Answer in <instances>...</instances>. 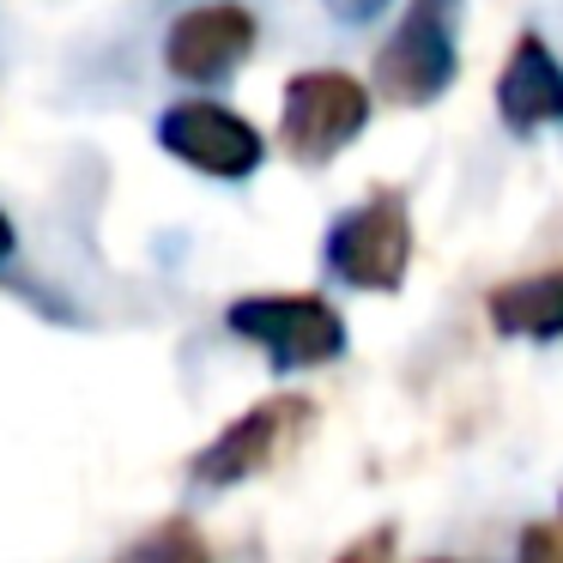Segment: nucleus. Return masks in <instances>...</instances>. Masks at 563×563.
<instances>
[{"label":"nucleus","mask_w":563,"mask_h":563,"mask_svg":"<svg viewBox=\"0 0 563 563\" xmlns=\"http://www.w3.org/2000/svg\"><path fill=\"white\" fill-rule=\"evenodd\" d=\"M466 0H412L376 55V91L400 110H430L461 74Z\"/></svg>","instance_id":"1"},{"label":"nucleus","mask_w":563,"mask_h":563,"mask_svg":"<svg viewBox=\"0 0 563 563\" xmlns=\"http://www.w3.org/2000/svg\"><path fill=\"white\" fill-rule=\"evenodd\" d=\"M321 261L352 291H400L406 267H412V212H406V195L376 188L357 207H345L333 219L328 243H321Z\"/></svg>","instance_id":"2"},{"label":"nucleus","mask_w":563,"mask_h":563,"mask_svg":"<svg viewBox=\"0 0 563 563\" xmlns=\"http://www.w3.org/2000/svg\"><path fill=\"white\" fill-rule=\"evenodd\" d=\"M309 424H316V400H309V394L255 400L243 418H231V424L188 461V478H195L200 490H231V485H243V478L279 466L285 454L309 437Z\"/></svg>","instance_id":"3"},{"label":"nucleus","mask_w":563,"mask_h":563,"mask_svg":"<svg viewBox=\"0 0 563 563\" xmlns=\"http://www.w3.org/2000/svg\"><path fill=\"white\" fill-rule=\"evenodd\" d=\"M369 128V91L364 79L340 74V67H309L285 86L279 110V146L291 152L303 170L333 164L357 134Z\"/></svg>","instance_id":"4"},{"label":"nucleus","mask_w":563,"mask_h":563,"mask_svg":"<svg viewBox=\"0 0 563 563\" xmlns=\"http://www.w3.org/2000/svg\"><path fill=\"white\" fill-rule=\"evenodd\" d=\"M224 328L236 340L261 345L273 369H316L345 352V321L333 303L309 291H267V297H236L224 309Z\"/></svg>","instance_id":"5"},{"label":"nucleus","mask_w":563,"mask_h":563,"mask_svg":"<svg viewBox=\"0 0 563 563\" xmlns=\"http://www.w3.org/2000/svg\"><path fill=\"white\" fill-rule=\"evenodd\" d=\"M158 146L170 152L176 164L212 176V183H243V176L261 170L267 158V140L249 115L224 110V103H207V98H188V103H170L158 115Z\"/></svg>","instance_id":"6"},{"label":"nucleus","mask_w":563,"mask_h":563,"mask_svg":"<svg viewBox=\"0 0 563 563\" xmlns=\"http://www.w3.org/2000/svg\"><path fill=\"white\" fill-rule=\"evenodd\" d=\"M249 49H255V13L236 0H200L164 31V67L188 86H219L224 74L249 62Z\"/></svg>","instance_id":"7"},{"label":"nucleus","mask_w":563,"mask_h":563,"mask_svg":"<svg viewBox=\"0 0 563 563\" xmlns=\"http://www.w3.org/2000/svg\"><path fill=\"white\" fill-rule=\"evenodd\" d=\"M497 115L515 134H533V128L563 122V62L545 49L539 31H521L497 74Z\"/></svg>","instance_id":"8"},{"label":"nucleus","mask_w":563,"mask_h":563,"mask_svg":"<svg viewBox=\"0 0 563 563\" xmlns=\"http://www.w3.org/2000/svg\"><path fill=\"white\" fill-rule=\"evenodd\" d=\"M485 309H490V321H497V333H509V340H539V345L563 340V267L497 285Z\"/></svg>","instance_id":"9"},{"label":"nucleus","mask_w":563,"mask_h":563,"mask_svg":"<svg viewBox=\"0 0 563 563\" xmlns=\"http://www.w3.org/2000/svg\"><path fill=\"white\" fill-rule=\"evenodd\" d=\"M328 13L340 19V25H369V19L388 13V0H328Z\"/></svg>","instance_id":"10"},{"label":"nucleus","mask_w":563,"mask_h":563,"mask_svg":"<svg viewBox=\"0 0 563 563\" xmlns=\"http://www.w3.org/2000/svg\"><path fill=\"white\" fill-rule=\"evenodd\" d=\"M13 249H19V231H13V219H7V212H0V267H7V261H13Z\"/></svg>","instance_id":"11"}]
</instances>
